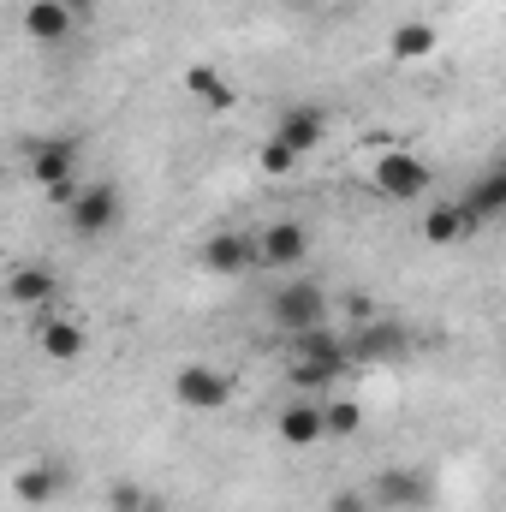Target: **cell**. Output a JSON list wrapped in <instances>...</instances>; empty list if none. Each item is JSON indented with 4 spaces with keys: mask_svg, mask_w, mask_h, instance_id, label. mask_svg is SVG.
I'll return each instance as SVG.
<instances>
[{
    "mask_svg": "<svg viewBox=\"0 0 506 512\" xmlns=\"http://www.w3.org/2000/svg\"><path fill=\"white\" fill-rule=\"evenodd\" d=\"M274 137H286L298 155H310V149H322V137H328V114H322L316 102H298V108H286V114H280Z\"/></svg>",
    "mask_w": 506,
    "mask_h": 512,
    "instance_id": "9a60e30c",
    "label": "cell"
},
{
    "mask_svg": "<svg viewBox=\"0 0 506 512\" xmlns=\"http://www.w3.org/2000/svg\"><path fill=\"white\" fill-rule=\"evenodd\" d=\"M322 417H328V435H334V441H352V435L364 429V405H358V399H328Z\"/></svg>",
    "mask_w": 506,
    "mask_h": 512,
    "instance_id": "603a6c76",
    "label": "cell"
},
{
    "mask_svg": "<svg viewBox=\"0 0 506 512\" xmlns=\"http://www.w3.org/2000/svg\"><path fill=\"white\" fill-rule=\"evenodd\" d=\"M114 512H149L143 489H137V483H114Z\"/></svg>",
    "mask_w": 506,
    "mask_h": 512,
    "instance_id": "d4e9b609",
    "label": "cell"
},
{
    "mask_svg": "<svg viewBox=\"0 0 506 512\" xmlns=\"http://www.w3.org/2000/svg\"><path fill=\"white\" fill-rule=\"evenodd\" d=\"M72 24H78V12H72L66 0H30V6H24V36H30V42H48V48H54V42L72 36Z\"/></svg>",
    "mask_w": 506,
    "mask_h": 512,
    "instance_id": "5bb4252c",
    "label": "cell"
},
{
    "mask_svg": "<svg viewBox=\"0 0 506 512\" xmlns=\"http://www.w3.org/2000/svg\"><path fill=\"white\" fill-rule=\"evenodd\" d=\"M66 227H72L78 239H102V233H114V227H120V191H114V185H84L78 203L66 209Z\"/></svg>",
    "mask_w": 506,
    "mask_h": 512,
    "instance_id": "5b68a950",
    "label": "cell"
},
{
    "mask_svg": "<svg viewBox=\"0 0 506 512\" xmlns=\"http://www.w3.org/2000/svg\"><path fill=\"white\" fill-rule=\"evenodd\" d=\"M370 501L381 512H423L435 501V483L417 465H381L376 477H370Z\"/></svg>",
    "mask_w": 506,
    "mask_h": 512,
    "instance_id": "3957f363",
    "label": "cell"
},
{
    "mask_svg": "<svg viewBox=\"0 0 506 512\" xmlns=\"http://www.w3.org/2000/svg\"><path fill=\"white\" fill-rule=\"evenodd\" d=\"M78 155H84V137H72V131H60V137H42V143L30 149V179H36L42 191H54V185H66V179H72Z\"/></svg>",
    "mask_w": 506,
    "mask_h": 512,
    "instance_id": "52a82bcc",
    "label": "cell"
},
{
    "mask_svg": "<svg viewBox=\"0 0 506 512\" xmlns=\"http://www.w3.org/2000/svg\"><path fill=\"white\" fill-rule=\"evenodd\" d=\"M501 173H495V179H483V185H471V191H465V197H459V209H465V221H471V227H483V221H501L506 209H501Z\"/></svg>",
    "mask_w": 506,
    "mask_h": 512,
    "instance_id": "ffe728a7",
    "label": "cell"
},
{
    "mask_svg": "<svg viewBox=\"0 0 506 512\" xmlns=\"http://www.w3.org/2000/svg\"><path fill=\"white\" fill-rule=\"evenodd\" d=\"M66 6H72V12H78V18H84V12H90V6H96V0H66Z\"/></svg>",
    "mask_w": 506,
    "mask_h": 512,
    "instance_id": "4316f807",
    "label": "cell"
},
{
    "mask_svg": "<svg viewBox=\"0 0 506 512\" xmlns=\"http://www.w3.org/2000/svg\"><path fill=\"white\" fill-rule=\"evenodd\" d=\"M286 352H292V358H310V364H346V370H352V346H346L328 322H322V328L292 334V340H286Z\"/></svg>",
    "mask_w": 506,
    "mask_h": 512,
    "instance_id": "e0dca14e",
    "label": "cell"
},
{
    "mask_svg": "<svg viewBox=\"0 0 506 512\" xmlns=\"http://www.w3.org/2000/svg\"><path fill=\"white\" fill-rule=\"evenodd\" d=\"M268 322L292 340V334H304V328H322L328 322V292L316 286V280H286L274 298H268Z\"/></svg>",
    "mask_w": 506,
    "mask_h": 512,
    "instance_id": "6da1fadb",
    "label": "cell"
},
{
    "mask_svg": "<svg viewBox=\"0 0 506 512\" xmlns=\"http://www.w3.org/2000/svg\"><path fill=\"white\" fill-rule=\"evenodd\" d=\"M274 435L286 441V447H316L322 435H328V417H322V405H310V399H292V405H280V417H274Z\"/></svg>",
    "mask_w": 506,
    "mask_h": 512,
    "instance_id": "7c38bea8",
    "label": "cell"
},
{
    "mask_svg": "<svg viewBox=\"0 0 506 512\" xmlns=\"http://www.w3.org/2000/svg\"><path fill=\"white\" fill-rule=\"evenodd\" d=\"M435 48H441V30H435L429 18H399L393 36H387V60H393V66H417V60H429Z\"/></svg>",
    "mask_w": 506,
    "mask_h": 512,
    "instance_id": "30bf717a",
    "label": "cell"
},
{
    "mask_svg": "<svg viewBox=\"0 0 506 512\" xmlns=\"http://www.w3.org/2000/svg\"><path fill=\"white\" fill-rule=\"evenodd\" d=\"M66 465H48V459H36V465H24V471H12V495L24 501V507H48V501H60L66 495Z\"/></svg>",
    "mask_w": 506,
    "mask_h": 512,
    "instance_id": "4fadbf2b",
    "label": "cell"
},
{
    "mask_svg": "<svg viewBox=\"0 0 506 512\" xmlns=\"http://www.w3.org/2000/svg\"><path fill=\"white\" fill-rule=\"evenodd\" d=\"M501 185H506V173H501ZM501 209H506V191H501Z\"/></svg>",
    "mask_w": 506,
    "mask_h": 512,
    "instance_id": "f1b7e54d",
    "label": "cell"
},
{
    "mask_svg": "<svg viewBox=\"0 0 506 512\" xmlns=\"http://www.w3.org/2000/svg\"><path fill=\"white\" fill-rule=\"evenodd\" d=\"M149 512H161V507H149Z\"/></svg>",
    "mask_w": 506,
    "mask_h": 512,
    "instance_id": "f546056e",
    "label": "cell"
},
{
    "mask_svg": "<svg viewBox=\"0 0 506 512\" xmlns=\"http://www.w3.org/2000/svg\"><path fill=\"white\" fill-rule=\"evenodd\" d=\"M292 167H298V149H292L286 137H268V143L256 149V173H262V179H286Z\"/></svg>",
    "mask_w": 506,
    "mask_h": 512,
    "instance_id": "7402d4cb",
    "label": "cell"
},
{
    "mask_svg": "<svg viewBox=\"0 0 506 512\" xmlns=\"http://www.w3.org/2000/svg\"><path fill=\"white\" fill-rule=\"evenodd\" d=\"M322 512H376V501H370V489H334Z\"/></svg>",
    "mask_w": 506,
    "mask_h": 512,
    "instance_id": "cb8c5ba5",
    "label": "cell"
},
{
    "mask_svg": "<svg viewBox=\"0 0 506 512\" xmlns=\"http://www.w3.org/2000/svg\"><path fill=\"white\" fill-rule=\"evenodd\" d=\"M197 262L221 280H239V274L262 268V251H256V233H215V239H203Z\"/></svg>",
    "mask_w": 506,
    "mask_h": 512,
    "instance_id": "8992f818",
    "label": "cell"
},
{
    "mask_svg": "<svg viewBox=\"0 0 506 512\" xmlns=\"http://www.w3.org/2000/svg\"><path fill=\"white\" fill-rule=\"evenodd\" d=\"M346 316H352L358 328H364V322H376V298H370V292H346Z\"/></svg>",
    "mask_w": 506,
    "mask_h": 512,
    "instance_id": "484cf974",
    "label": "cell"
},
{
    "mask_svg": "<svg viewBox=\"0 0 506 512\" xmlns=\"http://www.w3.org/2000/svg\"><path fill=\"white\" fill-rule=\"evenodd\" d=\"M54 292H60V280L42 262H18L6 274V304H18V310H42V304H54Z\"/></svg>",
    "mask_w": 506,
    "mask_h": 512,
    "instance_id": "8fae6325",
    "label": "cell"
},
{
    "mask_svg": "<svg viewBox=\"0 0 506 512\" xmlns=\"http://www.w3.org/2000/svg\"><path fill=\"white\" fill-rule=\"evenodd\" d=\"M256 251H262V268H298L310 256V233L298 221H274L256 233Z\"/></svg>",
    "mask_w": 506,
    "mask_h": 512,
    "instance_id": "9c48e42d",
    "label": "cell"
},
{
    "mask_svg": "<svg viewBox=\"0 0 506 512\" xmlns=\"http://www.w3.org/2000/svg\"><path fill=\"white\" fill-rule=\"evenodd\" d=\"M465 233H471V221H465L459 203H435V209L423 215V239H429V245H459Z\"/></svg>",
    "mask_w": 506,
    "mask_h": 512,
    "instance_id": "d6986e66",
    "label": "cell"
},
{
    "mask_svg": "<svg viewBox=\"0 0 506 512\" xmlns=\"http://www.w3.org/2000/svg\"><path fill=\"white\" fill-rule=\"evenodd\" d=\"M292 6H322V0H292Z\"/></svg>",
    "mask_w": 506,
    "mask_h": 512,
    "instance_id": "83f0119b",
    "label": "cell"
},
{
    "mask_svg": "<svg viewBox=\"0 0 506 512\" xmlns=\"http://www.w3.org/2000/svg\"><path fill=\"white\" fill-rule=\"evenodd\" d=\"M173 399H179L185 411H221V405L233 399V376L215 370V364H185V370L173 376Z\"/></svg>",
    "mask_w": 506,
    "mask_h": 512,
    "instance_id": "277c9868",
    "label": "cell"
},
{
    "mask_svg": "<svg viewBox=\"0 0 506 512\" xmlns=\"http://www.w3.org/2000/svg\"><path fill=\"white\" fill-rule=\"evenodd\" d=\"M370 185L393 203H417V197H429V161L411 149H381L370 161Z\"/></svg>",
    "mask_w": 506,
    "mask_h": 512,
    "instance_id": "7a4b0ae2",
    "label": "cell"
},
{
    "mask_svg": "<svg viewBox=\"0 0 506 512\" xmlns=\"http://www.w3.org/2000/svg\"><path fill=\"white\" fill-rule=\"evenodd\" d=\"M346 346H352V364H399L411 352V334L399 322H364Z\"/></svg>",
    "mask_w": 506,
    "mask_h": 512,
    "instance_id": "ba28073f",
    "label": "cell"
},
{
    "mask_svg": "<svg viewBox=\"0 0 506 512\" xmlns=\"http://www.w3.org/2000/svg\"><path fill=\"white\" fill-rule=\"evenodd\" d=\"M346 376V364H310V358H286V382L304 393H334V382Z\"/></svg>",
    "mask_w": 506,
    "mask_h": 512,
    "instance_id": "44dd1931",
    "label": "cell"
},
{
    "mask_svg": "<svg viewBox=\"0 0 506 512\" xmlns=\"http://www.w3.org/2000/svg\"><path fill=\"white\" fill-rule=\"evenodd\" d=\"M185 90H191L209 114H221V108H233V102H239V90H233L215 66H185Z\"/></svg>",
    "mask_w": 506,
    "mask_h": 512,
    "instance_id": "ac0fdd59",
    "label": "cell"
},
{
    "mask_svg": "<svg viewBox=\"0 0 506 512\" xmlns=\"http://www.w3.org/2000/svg\"><path fill=\"white\" fill-rule=\"evenodd\" d=\"M36 346L54 358V364H78L84 358V346H90V334L78 328V322H66V316H42V328H36Z\"/></svg>",
    "mask_w": 506,
    "mask_h": 512,
    "instance_id": "2e32d148",
    "label": "cell"
}]
</instances>
